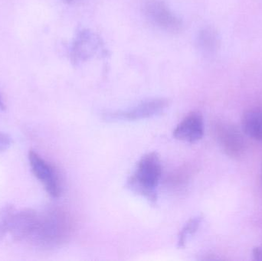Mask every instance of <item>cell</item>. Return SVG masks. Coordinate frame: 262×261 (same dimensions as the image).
<instances>
[{
    "mask_svg": "<svg viewBox=\"0 0 262 261\" xmlns=\"http://www.w3.org/2000/svg\"><path fill=\"white\" fill-rule=\"evenodd\" d=\"M12 145V139L9 135L0 132V152L8 150Z\"/></svg>",
    "mask_w": 262,
    "mask_h": 261,
    "instance_id": "7c38bea8",
    "label": "cell"
},
{
    "mask_svg": "<svg viewBox=\"0 0 262 261\" xmlns=\"http://www.w3.org/2000/svg\"><path fill=\"white\" fill-rule=\"evenodd\" d=\"M99 37L89 30H82L78 34L71 52V59L75 64H79L95 56L101 49Z\"/></svg>",
    "mask_w": 262,
    "mask_h": 261,
    "instance_id": "8992f818",
    "label": "cell"
},
{
    "mask_svg": "<svg viewBox=\"0 0 262 261\" xmlns=\"http://www.w3.org/2000/svg\"><path fill=\"white\" fill-rule=\"evenodd\" d=\"M200 222H201V218L196 217L195 219H191L187 222L184 228L182 229L181 232L179 235V246L180 248H183L186 245L189 238L194 234L198 229L200 226Z\"/></svg>",
    "mask_w": 262,
    "mask_h": 261,
    "instance_id": "8fae6325",
    "label": "cell"
},
{
    "mask_svg": "<svg viewBox=\"0 0 262 261\" xmlns=\"http://www.w3.org/2000/svg\"><path fill=\"white\" fill-rule=\"evenodd\" d=\"M64 1L69 3V4H75V3H78V2L81 1V0H64Z\"/></svg>",
    "mask_w": 262,
    "mask_h": 261,
    "instance_id": "9a60e30c",
    "label": "cell"
},
{
    "mask_svg": "<svg viewBox=\"0 0 262 261\" xmlns=\"http://www.w3.org/2000/svg\"><path fill=\"white\" fill-rule=\"evenodd\" d=\"M5 109H6V107H5L4 103H3L1 95H0V112L4 111Z\"/></svg>",
    "mask_w": 262,
    "mask_h": 261,
    "instance_id": "5bb4252c",
    "label": "cell"
},
{
    "mask_svg": "<svg viewBox=\"0 0 262 261\" xmlns=\"http://www.w3.org/2000/svg\"><path fill=\"white\" fill-rule=\"evenodd\" d=\"M217 140L226 154L232 157H238L244 153L245 142L238 129L225 123L215 126Z\"/></svg>",
    "mask_w": 262,
    "mask_h": 261,
    "instance_id": "52a82bcc",
    "label": "cell"
},
{
    "mask_svg": "<svg viewBox=\"0 0 262 261\" xmlns=\"http://www.w3.org/2000/svg\"><path fill=\"white\" fill-rule=\"evenodd\" d=\"M72 230V221L67 214L58 209L49 210L38 213L29 240L44 248H53L66 242Z\"/></svg>",
    "mask_w": 262,
    "mask_h": 261,
    "instance_id": "6da1fadb",
    "label": "cell"
},
{
    "mask_svg": "<svg viewBox=\"0 0 262 261\" xmlns=\"http://www.w3.org/2000/svg\"><path fill=\"white\" fill-rule=\"evenodd\" d=\"M169 107V101L164 98L148 100L125 111L109 115L107 119L122 121H138L157 116Z\"/></svg>",
    "mask_w": 262,
    "mask_h": 261,
    "instance_id": "5b68a950",
    "label": "cell"
},
{
    "mask_svg": "<svg viewBox=\"0 0 262 261\" xmlns=\"http://www.w3.org/2000/svg\"><path fill=\"white\" fill-rule=\"evenodd\" d=\"M29 161L32 173L43 184L47 193L52 197L61 194V185L55 169L33 150L29 153Z\"/></svg>",
    "mask_w": 262,
    "mask_h": 261,
    "instance_id": "277c9868",
    "label": "cell"
},
{
    "mask_svg": "<svg viewBox=\"0 0 262 261\" xmlns=\"http://www.w3.org/2000/svg\"><path fill=\"white\" fill-rule=\"evenodd\" d=\"M218 37L212 29H204L200 32L198 36V45L204 53H213L218 46Z\"/></svg>",
    "mask_w": 262,
    "mask_h": 261,
    "instance_id": "30bf717a",
    "label": "cell"
},
{
    "mask_svg": "<svg viewBox=\"0 0 262 261\" xmlns=\"http://www.w3.org/2000/svg\"><path fill=\"white\" fill-rule=\"evenodd\" d=\"M3 235V231H2L1 223H0V237Z\"/></svg>",
    "mask_w": 262,
    "mask_h": 261,
    "instance_id": "2e32d148",
    "label": "cell"
},
{
    "mask_svg": "<svg viewBox=\"0 0 262 261\" xmlns=\"http://www.w3.org/2000/svg\"><path fill=\"white\" fill-rule=\"evenodd\" d=\"M243 131L255 139L262 141V108L248 110L242 121Z\"/></svg>",
    "mask_w": 262,
    "mask_h": 261,
    "instance_id": "9c48e42d",
    "label": "cell"
},
{
    "mask_svg": "<svg viewBox=\"0 0 262 261\" xmlns=\"http://www.w3.org/2000/svg\"><path fill=\"white\" fill-rule=\"evenodd\" d=\"M254 256H255L256 260H262V247L255 248V251H254Z\"/></svg>",
    "mask_w": 262,
    "mask_h": 261,
    "instance_id": "4fadbf2b",
    "label": "cell"
},
{
    "mask_svg": "<svg viewBox=\"0 0 262 261\" xmlns=\"http://www.w3.org/2000/svg\"><path fill=\"white\" fill-rule=\"evenodd\" d=\"M161 175V161L158 155L156 153H148L137 162L135 171L127 181V187L151 203H155Z\"/></svg>",
    "mask_w": 262,
    "mask_h": 261,
    "instance_id": "7a4b0ae2",
    "label": "cell"
},
{
    "mask_svg": "<svg viewBox=\"0 0 262 261\" xmlns=\"http://www.w3.org/2000/svg\"><path fill=\"white\" fill-rule=\"evenodd\" d=\"M204 133V122L200 113L192 112L189 113L173 131L176 139L184 142L193 143L200 140Z\"/></svg>",
    "mask_w": 262,
    "mask_h": 261,
    "instance_id": "ba28073f",
    "label": "cell"
},
{
    "mask_svg": "<svg viewBox=\"0 0 262 261\" xmlns=\"http://www.w3.org/2000/svg\"><path fill=\"white\" fill-rule=\"evenodd\" d=\"M144 12L149 21L160 29L169 32L182 30L183 21L163 0H148L144 5Z\"/></svg>",
    "mask_w": 262,
    "mask_h": 261,
    "instance_id": "3957f363",
    "label": "cell"
}]
</instances>
